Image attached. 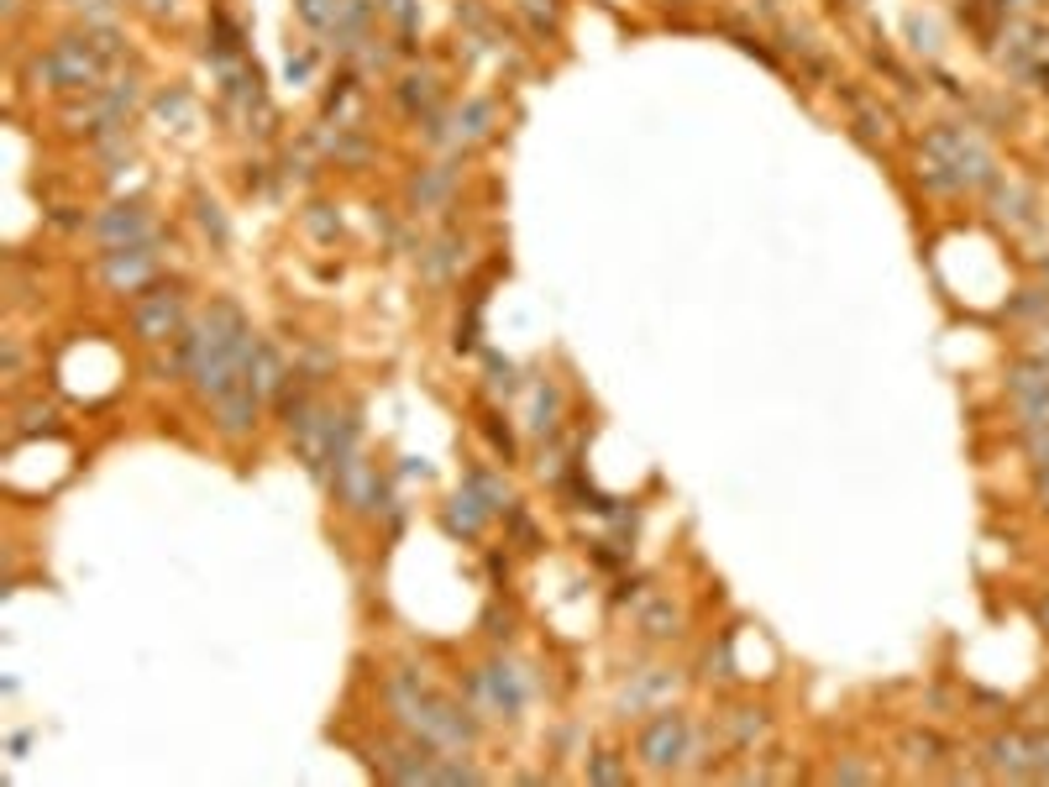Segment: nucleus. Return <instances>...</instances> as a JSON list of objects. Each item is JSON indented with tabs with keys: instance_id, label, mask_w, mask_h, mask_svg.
<instances>
[{
	"instance_id": "obj_1",
	"label": "nucleus",
	"mask_w": 1049,
	"mask_h": 787,
	"mask_svg": "<svg viewBox=\"0 0 1049 787\" xmlns=\"http://www.w3.org/2000/svg\"><path fill=\"white\" fill-rule=\"evenodd\" d=\"M692 751V729L683 714H672V709H661L651 725L640 729V761L651 766V772H677Z\"/></svg>"
},
{
	"instance_id": "obj_2",
	"label": "nucleus",
	"mask_w": 1049,
	"mask_h": 787,
	"mask_svg": "<svg viewBox=\"0 0 1049 787\" xmlns=\"http://www.w3.org/2000/svg\"><path fill=\"white\" fill-rule=\"evenodd\" d=\"M987 761L997 777H1039V740L1028 735H991L987 740Z\"/></svg>"
},
{
	"instance_id": "obj_3",
	"label": "nucleus",
	"mask_w": 1049,
	"mask_h": 787,
	"mask_svg": "<svg viewBox=\"0 0 1049 787\" xmlns=\"http://www.w3.org/2000/svg\"><path fill=\"white\" fill-rule=\"evenodd\" d=\"M132 321H137V336H142V341H168V336L179 332V295H174V289H158L152 300L137 304Z\"/></svg>"
},
{
	"instance_id": "obj_4",
	"label": "nucleus",
	"mask_w": 1049,
	"mask_h": 787,
	"mask_svg": "<svg viewBox=\"0 0 1049 787\" xmlns=\"http://www.w3.org/2000/svg\"><path fill=\"white\" fill-rule=\"evenodd\" d=\"M215 415H221V436H232V441H241L252 425H258V389L252 384H237L232 393H221L215 399Z\"/></svg>"
},
{
	"instance_id": "obj_5",
	"label": "nucleus",
	"mask_w": 1049,
	"mask_h": 787,
	"mask_svg": "<svg viewBox=\"0 0 1049 787\" xmlns=\"http://www.w3.org/2000/svg\"><path fill=\"white\" fill-rule=\"evenodd\" d=\"M473 694L488 698L499 714H520V703H525V683L514 677V666H483L478 683H473Z\"/></svg>"
},
{
	"instance_id": "obj_6",
	"label": "nucleus",
	"mask_w": 1049,
	"mask_h": 787,
	"mask_svg": "<svg viewBox=\"0 0 1049 787\" xmlns=\"http://www.w3.org/2000/svg\"><path fill=\"white\" fill-rule=\"evenodd\" d=\"M100 242H137V237H148V215H142V205H116L111 215H100Z\"/></svg>"
},
{
	"instance_id": "obj_7",
	"label": "nucleus",
	"mask_w": 1049,
	"mask_h": 787,
	"mask_svg": "<svg viewBox=\"0 0 1049 787\" xmlns=\"http://www.w3.org/2000/svg\"><path fill=\"white\" fill-rule=\"evenodd\" d=\"M488 515H494V510L483 504L478 494H473V488H462V494H457V504L447 510V530H451V536H478Z\"/></svg>"
},
{
	"instance_id": "obj_8",
	"label": "nucleus",
	"mask_w": 1049,
	"mask_h": 787,
	"mask_svg": "<svg viewBox=\"0 0 1049 787\" xmlns=\"http://www.w3.org/2000/svg\"><path fill=\"white\" fill-rule=\"evenodd\" d=\"M148 273H152V258H142L137 247H132V252H111V263H105V278H111L116 289H137Z\"/></svg>"
},
{
	"instance_id": "obj_9",
	"label": "nucleus",
	"mask_w": 1049,
	"mask_h": 787,
	"mask_svg": "<svg viewBox=\"0 0 1049 787\" xmlns=\"http://www.w3.org/2000/svg\"><path fill=\"white\" fill-rule=\"evenodd\" d=\"M640 625H646V636L666 640V636H677V625H683V614H677V604H672V599H657V604H646V609H640Z\"/></svg>"
},
{
	"instance_id": "obj_10",
	"label": "nucleus",
	"mask_w": 1049,
	"mask_h": 787,
	"mask_svg": "<svg viewBox=\"0 0 1049 787\" xmlns=\"http://www.w3.org/2000/svg\"><path fill=\"white\" fill-rule=\"evenodd\" d=\"M588 783H629V772H625V766H620L614 757H609V751H603V757L588 766Z\"/></svg>"
},
{
	"instance_id": "obj_11",
	"label": "nucleus",
	"mask_w": 1049,
	"mask_h": 787,
	"mask_svg": "<svg viewBox=\"0 0 1049 787\" xmlns=\"http://www.w3.org/2000/svg\"><path fill=\"white\" fill-rule=\"evenodd\" d=\"M908 751H913V761H924V766H929V761H939L945 746H939L934 735H913V740H908Z\"/></svg>"
},
{
	"instance_id": "obj_12",
	"label": "nucleus",
	"mask_w": 1049,
	"mask_h": 787,
	"mask_svg": "<svg viewBox=\"0 0 1049 787\" xmlns=\"http://www.w3.org/2000/svg\"><path fill=\"white\" fill-rule=\"evenodd\" d=\"M829 783H876V772H871V766H856V761H845V766L829 772Z\"/></svg>"
},
{
	"instance_id": "obj_13",
	"label": "nucleus",
	"mask_w": 1049,
	"mask_h": 787,
	"mask_svg": "<svg viewBox=\"0 0 1049 787\" xmlns=\"http://www.w3.org/2000/svg\"><path fill=\"white\" fill-rule=\"evenodd\" d=\"M300 11L315 22V27H326V22H336V11H330L326 0H300Z\"/></svg>"
},
{
	"instance_id": "obj_14",
	"label": "nucleus",
	"mask_w": 1049,
	"mask_h": 787,
	"mask_svg": "<svg viewBox=\"0 0 1049 787\" xmlns=\"http://www.w3.org/2000/svg\"><path fill=\"white\" fill-rule=\"evenodd\" d=\"M761 729H766V720H750V709H746V720H735V735H740V740H755Z\"/></svg>"
},
{
	"instance_id": "obj_15",
	"label": "nucleus",
	"mask_w": 1049,
	"mask_h": 787,
	"mask_svg": "<svg viewBox=\"0 0 1049 787\" xmlns=\"http://www.w3.org/2000/svg\"><path fill=\"white\" fill-rule=\"evenodd\" d=\"M1039 620H1045V630H1049V599H1045V604H1039Z\"/></svg>"
},
{
	"instance_id": "obj_16",
	"label": "nucleus",
	"mask_w": 1049,
	"mask_h": 787,
	"mask_svg": "<svg viewBox=\"0 0 1049 787\" xmlns=\"http://www.w3.org/2000/svg\"><path fill=\"white\" fill-rule=\"evenodd\" d=\"M1045 273H1049V263H1045Z\"/></svg>"
}]
</instances>
